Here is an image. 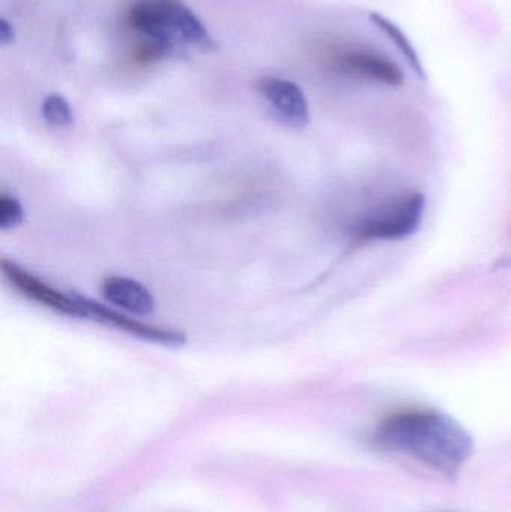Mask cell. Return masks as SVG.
<instances>
[{
	"label": "cell",
	"mask_w": 511,
	"mask_h": 512,
	"mask_svg": "<svg viewBox=\"0 0 511 512\" xmlns=\"http://www.w3.org/2000/svg\"><path fill=\"white\" fill-rule=\"evenodd\" d=\"M384 450L404 454L426 468L456 478L474 453L470 433L444 412L410 408L393 412L375 430Z\"/></svg>",
	"instance_id": "1"
},
{
	"label": "cell",
	"mask_w": 511,
	"mask_h": 512,
	"mask_svg": "<svg viewBox=\"0 0 511 512\" xmlns=\"http://www.w3.org/2000/svg\"><path fill=\"white\" fill-rule=\"evenodd\" d=\"M128 21L143 38L162 42L173 53L215 48L200 18L182 0H134Z\"/></svg>",
	"instance_id": "2"
},
{
	"label": "cell",
	"mask_w": 511,
	"mask_h": 512,
	"mask_svg": "<svg viewBox=\"0 0 511 512\" xmlns=\"http://www.w3.org/2000/svg\"><path fill=\"white\" fill-rule=\"evenodd\" d=\"M425 206L422 194L404 195L362 219L354 228V237L360 243L407 239L419 230Z\"/></svg>",
	"instance_id": "3"
},
{
	"label": "cell",
	"mask_w": 511,
	"mask_h": 512,
	"mask_svg": "<svg viewBox=\"0 0 511 512\" xmlns=\"http://www.w3.org/2000/svg\"><path fill=\"white\" fill-rule=\"evenodd\" d=\"M2 273L12 288L17 289L21 295L29 298L33 303L41 304L53 312L62 313L71 318L89 319L86 306L78 294H65L59 291L35 274L29 273L26 268L6 258L2 259Z\"/></svg>",
	"instance_id": "4"
},
{
	"label": "cell",
	"mask_w": 511,
	"mask_h": 512,
	"mask_svg": "<svg viewBox=\"0 0 511 512\" xmlns=\"http://www.w3.org/2000/svg\"><path fill=\"white\" fill-rule=\"evenodd\" d=\"M332 65L341 74L384 86L404 84V72L389 57L365 48H344L332 56Z\"/></svg>",
	"instance_id": "5"
},
{
	"label": "cell",
	"mask_w": 511,
	"mask_h": 512,
	"mask_svg": "<svg viewBox=\"0 0 511 512\" xmlns=\"http://www.w3.org/2000/svg\"><path fill=\"white\" fill-rule=\"evenodd\" d=\"M78 297L86 306L89 319H93V321L110 325V327L117 328V330L125 331L129 336H135L138 339L147 340V342L158 343V345L179 348V346L186 343V334L183 331L155 327V325L138 321V319L132 318V316L123 315V313L104 306V304L96 303V301L83 297V295L78 294Z\"/></svg>",
	"instance_id": "6"
},
{
	"label": "cell",
	"mask_w": 511,
	"mask_h": 512,
	"mask_svg": "<svg viewBox=\"0 0 511 512\" xmlns=\"http://www.w3.org/2000/svg\"><path fill=\"white\" fill-rule=\"evenodd\" d=\"M258 90L287 125L293 128L308 125V99L296 83L285 78L264 77L258 81Z\"/></svg>",
	"instance_id": "7"
},
{
	"label": "cell",
	"mask_w": 511,
	"mask_h": 512,
	"mask_svg": "<svg viewBox=\"0 0 511 512\" xmlns=\"http://www.w3.org/2000/svg\"><path fill=\"white\" fill-rule=\"evenodd\" d=\"M101 294L108 303L132 315L146 316L155 310V300L149 289L129 277H105L101 283Z\"/></svg>",
	"instance_id": "8"
},
{
	"label": "cell",
	"mask_w": 511,
	"mask_h": 512,
	"mask_svg": "<svg viewBox=\"0 0 511 512\" xmlns=\"http://www.w3.org/2000/svg\"><path fill=\"white\" fill-rule=\"evenodd\" d=\"M369 18H371L372 24H374L377 29H380L381 32L386 35V38H389L390 41L396 45L399 53L404 56V59L407 60L408 65L414 69V72H416L422 80H425L426 72L425 69H423L422 60H420L416 48L413 47L410 39L405 35L404 30H401L398 24L393 23L392 20L384 17L383 14H378V12H372Z\"/></svg>",
	"instance_id": "9"
},
{
	"label": "cell",
	"mask_w": 511,
	"mask_h": 512,
	"mask_svg": "<svg viewBox=\"0 0 511 512\" xmlns=\"http://www.w3.org/2000/svg\"><path fill=\"white\" fill-rule=\"evenodd\" d=\"M42 117L53 128H68L74 123L71 105L63 96L53 93L42 102Z\"/></svg>",
	"instance_id": "10"
},
{
	"label": "cell",
	"mask_w": 511,
	"mask_h": 512,
	"mask_svg": "<svg viewBox=\"0 0 511 512\" xmlns=\"http://www.w3.org/2000/svg\"><path fill=\"white\" fill-rule=\"evenodd\" d=\"M173 50L162 42L155 41V39L143 38L140 44L132 54V59L137 63L138 66H152L155 63L161 62V60L168 59L173 56Z\"/></svg>",
	"instance_id": "11"
},
{
	"label": "cell",
	"mask_w": 511,
	"mask_h": 512,
	"mask_svg": "<svg viewBox=\"0 0 511 512\" xmlns=\"http://www.w3.org/2000/svg\"><path fill=\"white\" fill-rule=\"evenodd\" d=\"M26 213L23 204L12 195H0V230L11 231L23 224Z\"/></svg>",
	"instance_id": "12"
},
{
	"label": "cell",
	"mask_w": 511,
	"mask_h": 512,
	"mask_svg": "<svg viewBox=\"0 0 511 512\" xmlns=\"http://www.w3.org/2000/svg\"><path fill=\"white\" fill-rule=\"evenodd\" d=\"M12 41H14V27L5 18H2L0 20V44L8 45Z\"/></svg>",
	"instance_id": "13"
}]
</instances>
